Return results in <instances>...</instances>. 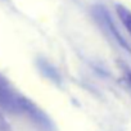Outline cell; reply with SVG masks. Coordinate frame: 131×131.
I'll list each match as a JSON object with an SVG mask.
<instances>
[{
  "label": "cell",
  "instance_id": "6da1fadb",
  "mask_svg": "<svg viewBox=\"0 0 131 131\" xmlns=\"http://www.w3.org/2000/svg\"><path fill=\"white\" fill-rule=\"evenodd\" d=\"M0 108L10 113H22L40 125H48L46 116L27 98L19 94L8 80L0 76Z\"/></svg>",
  "mask_w": 131,
  "mask_h": 131
},
{
  "label": "cell",
  "instance_id": "7a4b0ae2",
  "mask_svg": "<svg viewBox=\"0 0 131 131\" xmlns=\"http://www.w3.org/2000/svg\"><path fill=\"white\" fill-rule=\"evenodd\" d=\"M96 18L98 19H102L104 23H105V27L109 30V32L114 36V39L122 45V46H125V48H127V49H130V46H128V44L123 40V37L119 35V32L116 30V27H114V25H113V22L111 21V17H109V14L105 12V10H103V8H98V13H96Z\"/></svg>",
  "mask_w": 131,
  "mask_h": 131
},
{
  "label": "cell",
  "instance_id": "3957f363",
  "mask_svg": "<svg viewBox=\"0 0 131 131\" xmlns=\"http://www.w3.org/2000/svg\"><path fill=\"white\" fill-rule=\"evenodd\" d=\"M116 10H117V16H118V18L121 19L122 25H123L125 28L131 34V12H130L126 7L119 5V4L116 5Z\"/></svg>",
  "mask_w": 131,
  "mask_h": 131
},
{
  "label": "cell",
  "instance_id": "277c9868",
  "mask_svg": "<svg viewBox=\"0 0 131 131\" xmlns=\"http://www.w3.org/2000/svg\"><path fill=\"white\" fill-rule=\"evenodd\" d=\"M127 82H128V85H130V88H131V71L127 72Z\"/></svg>",
  "mask_w": 131,
  "mask_h": 131
}]
</instances>
